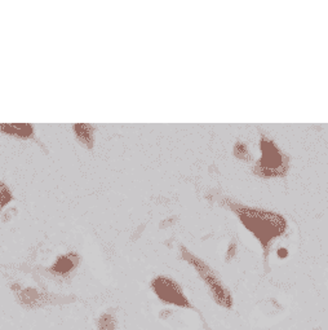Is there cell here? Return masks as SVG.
Returning a JSON list of instances; mask_svg holds the SVG:
<instances>
[{
    "mask_svg": "<svg viewBox=\"0 0 328 330\" xmlns=\"http://www.w3.org/2000/svg\"><path fill=\"white\" fill-rule=\"evenodd\" d=\"M152 289L156 293V295L167 303H172V304L182 305L186 307L189 305L186 298L184 296L182 291L177 286L174 281H170V278L159 277L152 282Z\"/></svg>",
    "mask_w": 328,
    "mask_h": 330,
    "instance_id": "obj_1",
    "label": "cell"
},
{
    "mask_svg": "<svg viewBox=\"0 0 328 330\" xmlns=\"http://www.w3.org/2000/svg\"><path fill=\"white\" fill-rule=\"evenodd\" d=\"M0 131L20 137L32 136V127L30 125H0Z\"/></svg>",
    "mask_w": 328,
    "mask_h": 330,
    "instance_id": "obj_2",
    "label": "cell"
},
{
    "mask_svg": "<svg viewBox=\"0 0 328 330\" xmlns=\"http://www.w3.org/2000/svg\"><path fill=\"white\" fill-rule=\"evenodd\" d=\"M75 131H76L78 137L83 141L84 144H87L88 147H92V127L90 125H75Z\"/></svg>",
    "mask_w": 328,
    "mask_h": 330,
    "instance_id": "obj_3",
    "label": "cell"
},
{
    "mask_svg": "<svg viewBox=\"0 0 328 330\" xmlns=\"http://www.w3.org/2000/svg\"><path fill=\"white\" fill-rule=\"evenodd\" d=\"M10 201H12V192L6 184L0 181V210L3 209L6 205H8Z\"/></svg>",
    "mask_w": 328,
    "mask_h": 330,
    "instance_id": "obj_4",
    "label": "cell"
},
{
    "mask_svg": "<svg viewBox=\"0 0 328 330\" xmlns=\"http://www.w3.org/2000/svg\"><path fill=\"white\" fill-rule=\"evenodd\" d=\"M72 268V262L68 258L64 256V258H60L57 260V263L53 265V269L56 272H68Z\"/></svg>",
    "mask_w": 328,
    "mask_h": 330,
    "instance_id": "obj_5",
    "label": "cell"
}]
</instances>
